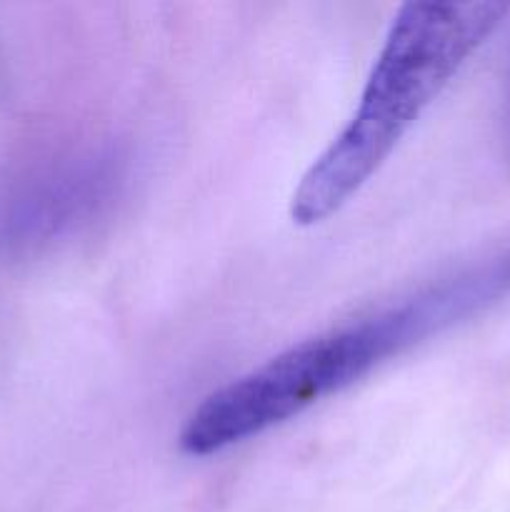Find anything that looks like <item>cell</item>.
Segmentation results:
<instances>
[{
	"label": "cell",
	"instance_id": "1",
	"mask_svg": "<svg viewBox=\"0 0 510 512\" xmlns=\"http://www.w3.org/2000/svg\"><path fill=\"white\" fill-rule=\"evenodd\" d=\"M510 295V248L483 255L408 298L275 355L215 390L185 420L180 448L203 458L295 418L428 338Z\"/></svg>",
	"mask_w": 510,
	"mask_h": 512
},
{
	"label": "cell",
	"instance_id": "2",
	"mask_svg": "<svg viewBox=\"0 0 510 512\" xmlns=\"http://www.w3.org/2000/svg\"><path fill=\"white\" fill-rule=\"evenodd\" d=\"M508 10V3L495 0L403 5L353 118L300 178L290 198V218L298 225H315L338 213L378 173Z\"/></svg>",
	"mask_w": 510,
	"mask_h": 512
},
{
	"label": "cell",
	"instance_id": "4",
	"mask_svg": "<svg viewBox=\"0 0 510 512\" xmlns=\"http://www.w3.org/2000/svg\"><path fill=\"white\" fill-rule=\"evenodd\" d=\"M503 143H505V153H508V160H510V70H508V80H505V95H503Z\"/></svg>",
	"mask_w": 510,
	"mask_h": 512
},
{
	"label": "cell",
	"instance_id": "3",
	"mask_svg": "<svg viewBox=\"0 0 510 512\" xmlns=\"http://www.w3.org/2000/svg\"><path fill=\"white\" fill-rule=\"evenodd\" d=\"M108 183L110 170L93 160L55 175L33 200H28L23 220L25 230L53 233L60 225L73 223L75 218L88 213L93 203H98Z\"/></svg>",
	"mask_w": 510,
	"mask_h": 512
}]
</instances>
